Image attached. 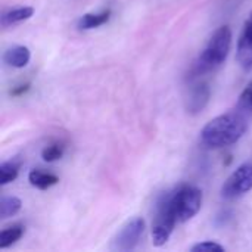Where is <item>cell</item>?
<instances>
[{
    "label": "cell",
    "instance_id": "cell-1",
    "mask_svg": "<svg viewBox=\"0 0 252 252\" xmlns=\"http://www.w3.org/2000/svg\"><path fill=\"white\" fill-rule=\"evenodd\" d=\"M248 117L238 109L213 118L201 130V142L210 149H220L236 143L248 128Z\"/></svg>",
    "mask_w": 252,
    "mask_h": 252
},
{
    "label": "cell",
    "instance_id": "cell-2",
    "mask_svg": "<svg viewBox=\"0 0 252 252\" xmlns=\"http://www.w3.org/2000/svg\"><path fill=\"white\" fill-rule=\"evenodd\" d=\"M232 47V30L227 25H223L214 31L201 52L198 61L193 65V74L201 75L220 68L230 52Z\"/></svg>",
    "mask_w": 252,
    "mask_h": 252
},
{
    "label": "cell",
    "instance_id": "cell-3",
    "mask_svg": "<svg viewBox=\"0 0 252 252\" xmlns=\"http://www.w3.org/2000/svg\"><path fill=\"white\" fill-rule=\"evenodd\" d=\"M177 217L176 211L173 207V199H171V190L162 193L157 204V213L155 219L152 223V244L155 247H162L168 242L174 226H176Z\"/></svg>",
    "mask_w": 252,
    "mask_h": 252
},
{
    "label": "cell",
    "instance_id": "cell-4",
    "mask_svg": "<svg viewBox=\"0 0 252 252\" xmlns=\"http://www.w3.org/2000/svg\"><path fill=\"white\" fill-rule=\"evenodd\" d=\"M173 207L179 223H186L193 219L202 205V192L189 185H182L171 190Z\"/></svg>",
    "mask_w": 252,
    "mask_h": 252
},
{
    "label": "cell",
    "instance_id": "cell-5",
    "mask_svg": "<svg viewBox=\"0 0 252 252\" xmlns=\"http://www.w3.org/2000/svg\"><path fill=\"white\" fill-rule=\"evenodd\" d=\"M250 190H252V162H245L227 177L221 188V196L233 201L242 198Z\"/></svg>",
    "mask_w": 252,
    "mask_h": 252
},
{
    "label": "cell",
    "instance_id": "cell-6",
    "mask_svg": "<svg viewBox=\"0 0 252 252\" xmlns=\"http://www.w3.org/2000/svg\"><path fill=\"white\" fill-rule=\"evenodd\" d=\"M145 230V220L142 217H134L128 220L112 241V248L115 251H131L140 242Z\"/></svg>",
    "mask_w": 252,
    "mask_h": 252
},
{
    "label": "cell",
    "instance_id": "cell-7",
    "mask_svg": "<svg viewBox=\"0 0 252 252\" xmlns=\"http://www.w3.org/2000/svg\"><path fill=\"white\" fill-rule=\"evenodd\" d=\"M211 97V89L208 86V83H196L193 84L186 96L185 100V106L186 111L190 115H196L199 112H202L205 109V106L208 105Z\"/></svg>",
    "mask_w": 252,
    "mask_h": 252
},
{
    "label": "cell",
    "instance_id": "cell-8",
    "mask_svg": "<svg viewBox=\"0 0 252 252\" xmlns=\"http://www.w3.org/2000/svg\"><path fill=\"white\" fill-rule=\"evenodd\" d=\"M238 62L242 68L251 69L252 68V12L248 19L244 24L241 37L238 40V50H236Z\"/></svg>",
    "mask_w": 252,
    "mask_h": 252
},
{
    "label": "cell",
    "instance_id": "cell-9",
    "mask_svg": "<svg viewBox=\"0 0 252 252\" xmlns=\"http://www.w3.org/2000/svg\"><path fill=\"white\" fill-rule=\"evenodd\" d=\"M30 59H31V52L27 46H13L7 49L3 55L4 63L12 68H24L28 65Z\"/></svg>",
    "mask_w": 252,
    "mask_h": 252
},
{
    "label": "cell",
    "instance_id": "cell-10",
    "mask_svg": "<svg viewBox=\"0 0 252 252\" xmlns=\"http://www.w3.org/2000/svg\"><path fill=\"white\" fill-rule=\"evenodd\" d=\"M32 13H34V9L31 6L15 7V9L3 12L1 18H0V24L3 28H7V27H12V25H16L22 21L30 19L32 16Z\"/></svg>",
    "mask_w": 252,
    "mask_h": 252
},
{
    "label": "cell",
    "instance_id": "cell-11",
    "mask_svg": "<svg viewBox=\"0 0 252 252\" xmlns=\"http://www.w3.org/2000/svg\"><path fill=\"white\" fill-rule=\"evenodd\" d=\"M28 182L31 186H34L40 190H46V189L55 186L59 182V179H58V176H55L52 173H46L41 170H31L28 174Z\"/></svg>",
    "mask_w": 252,
    "mask_h": 252
},
{
    "label": "cell",
    "instance_id": "cell-12",
    "mask_svg": "<svg viewBox=\"0 0 252 252\" xmlns=\"http://www.w3.org/2000/svg\"><path fill=\"white\" fill-rule=\"evenodd\" d=\"M111 18V9L102 10L99 13H86L78 19L80 30H93L103 24H106Z\"/></svg>",
    "mask_w": 252,
    "mask_h": 252
},
{
    "label": "cell",
    "instance_id": "cell-13",
    "mask_svg": "<svg viewBox=\"0 0 252 252\" xmlns=\"http://www.w3.org/2000/svg\"><path fill=\"white\" fill-rule=\"evenodd\" d=\"M21 162L18 159H9L0 164V185L6 186L12 183L19 174Z\"/></svg>",
    "mask_w": 252,
    "mask_h": 252
},
{
    "label": "cell",
    "instance_id": "cell-14",
    "mask_svg": "<svg viewBox=\"0 0 252 252\" xmlns=\"http://www.w3.org/2000/svg\"><path fill=\"white\" fill-rule=\"evenodd\" d=\"M24 235V226L21 224H15L12 227H7L4 230H1L0 233V248H9L12 247L15 242H18Z\"/></svg>",
    "mask_w": 252,
    "mask_h": 252
},
{
    "label": "cell",
    "instance_id": "cell-15",
    "mask_svg": "<svg viewBox=\"0 0 252 252\" xmlns=\"http://www.w3.org/2000/svg\"><path fill=\"white\" fill-rule=\"evenodd\" d=\"M22 201L16 196H4L0 201V217L1 219H9L16 216L21 211Z\"/></svg>",
    "mask_w": 252,
    "mask_h": 252
},
{
    "label": "cell",
    "instance_id": "cell-16",
    "mask_svg": "<svg viewBox=\"0 0 252 252\" xmlns=\"http://www.w3.org/2000/svg\"><path fill=\"white\" fill-rule=\"evenodd\" d=\"M63 152H65L63 143L55 142V143L47 145V146L41 151V158H43L46 162H55V161H58V159H61V158L63 157Z\"/></svg>",
    "mask_w": 252,
    "mask_h": 252
},
{
    "label": "cell",
    "instance_id": "cell-17",
    "mask_svg": "<svg viewBox=\"0 0 252 252\" xmlns=\"http://www.w3.org/2000/svg\"><path fill=\"white\" fill-rule=\"evenodd\" d=\"M236 109L242 114H245L247 117L252 115V83H250L245 90L241 93Z\"/></svg>",
    "mask_w": 252,
    "mask_h": 252
},
{
    "label": "cell",
    "instance_id": "cell-18",
    "mask_svg": "<svg viewBox=\"0 0 252 252\" xmlns=\"http://www.w3.org/2000/svg\"><path fill=\"white\" fill-rule=\"evenodd\" d=\"M192 252H223L224 251V247H221L220 244L217 242H213V241H205V242H201V244H196L190 248Z\"/></svg>",
    "mask_w": 252,
    "mask_h": 252
},
{
    "label": "cell",
    "instance_id": "cell-19",
    "mask_svg": "<svg viewBox=\"0 0 252 252\" xmlns=\"http://www.w3.org/2000/svg\"><path fill=\"white\" fill-rule=\"evenodd\" d=\"M28 89H30V83H25V84H22V86L15 87V89L10 92V94H12V96H21V94H24L25 92H28Z\"/></svg>",
    "mask_w": 252,
    "mask_h": 252
}]
</instances>
